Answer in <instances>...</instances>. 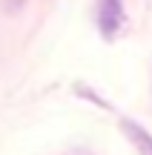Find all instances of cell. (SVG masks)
I'll list each match as a JSON object with an SVG mask.
<instances>
[{
    "label": "cell",
    "instance_id": "1",
    "mask_svg": "<svg viewBox=\"0 0 152 155\" xmlns=\"http://www.w3.org/2000/svg\"><path fill=\"white\" fill-rule=\"evenodd\" d=\"M98 26L106 38H115L118 29L124 26V6L121 0H103L101 3V15H98Z\"/></svg>",
    "mask_w": 152,
    "mask_h": 155
},
{
    "label": "cell",
    "instance_id": "2",
    "mask_svg": "<svg viewBox=\"0 0 152 155\" xmlns=\"http://www.w3.org/2000/svg\"><path fill=\"white\" fill-rule=\"evenodd\" d=\"M124 132L129 135V141H132V147L138 150V155H152V135L141 127V124L124 121Z\"/></svg>",
    "mask_w": 152,
    "mask_h": 155
},
{
    "label": "cell",
    "instance_id": "3",
    "mask_svg": "<svg viewBox=\"0 0 152 155\" xmlns=\"http://www.w3.org/2000/svg\"><path fill=\"white\" fill-rule=\"evenodd\" d=\"M23 3H26V0H3L6 12H17V9H23Z\"/></svg>",
    "mask_w": 152,
    "mask_h": 155
}]
</instances>
